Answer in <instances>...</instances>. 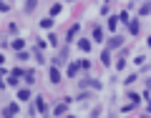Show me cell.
<instances>
[{
  "label": "cell",
  "instance_id": "cell-14",
  "mask_svg": "<svg viewBox=\"0 0 151 118\" xmlns=\"http://www.w3.org/2000/svg\"><path fill=\"white\" fill-rule=\"evenodd\" d=\"M93 38H96V40H101V38H103V30H101V28H96V30H93Z\"/></svg>",
  "mask_w": 151,
  "mask_h": 118
},
{
  "label": "cell",
  "instance_id": "cell-2",
  "mask_svg": "<svg viewBox=\"0 0 151 118\" xmlns=\"http://www.w3.org/2000/svg\"><path fill=\"white\" fill-rule=\"evenodd\" d=\"M121 43H124V38H111V40H108V48H121Z\"/></svg>",
  "mask_w": 151,
  "mask_h": 118
},
{
  "label": "cell",
  "instance_id": "cell-1",
  "mask_svg": "<svg viewBox=\"0 0 151 118\" xmlns=\"http://www.w3.org/2000/svg\"><path fill=\"white\" fill-rule=\"evenodd\" d=\"M35 111H38V113H45V111H48V108H45V101H43V98H35Z\"/></svg>",
  "mask_w": 151,
  "mask_h": 118
},
{
  "label": "cell",
  "instance_id": "cell-6",
  "mask_svg": "<svg viewBox=\"0 0 151 118\" xmlns=\"http://www.w3.org/2000/svg\"><path fill=\"white\" fill-rule=\"evenodd\" d=\"M35 5H38V0H28V3H25V13H33Z\"/></svg>",
  "mask_w": 151,
  "mask_h": 118
},
{
  "label": "cell",
  "instance_id": "cell-13",
  "mask_svg": "<svg viewBox=\"0 0 151 118\" xmlns=\"http://www.w3.org/2000/svg\"><path fill=\"white\" fill-rule=\"evenodd\" d=\"M101 60H103V63H111V55H108V48L101 53Z\"/></svg>",
  "mask_w": 151,
  "mask_h": 118
},
{
  "label": "cell",
  "instance_id": "cell-11",
  "mask_svg": "<svg viewBox=\"0 0 151 118\" xmlns=\"http://www.w3.org/2000/svg\"><path fill=\"white\" fill-rule=\"evenodd\" d=\"M78 68H81V63H73V65L68 68V75H76V73H78Z\"/></svg>",
  "mask_w": 151,
  "mask_h": 118
},
{
  "label": "cell",
  "instance_id": "cell-3",
  "mask_svg": "<svg viewBox=\"0 0 151 118\" xmlns=\"http://www.w3.org/2000/svg\"><path fill=\"white\" fill-rule=\"evenodd\" d=\"M50 83H60V73H58V68H50Z\"/></svg>",
  "mask_w": 151,
  "mask_h": 118
},
{
  "label": "cell",
  "instance_id": "cell-4",
  "mask_svg": "<svg viewBox=\"0 0 151 118\" xmlns=\"http://www.w3.org/2000/svg\"><path fill=\"white\" fill-rule=\"evenodd\" d=\"M65 108H68V101L58 103V106H55V116H63V113H65Z\"/></svg>",
  "mask_w": 151,
  "mask_h": 118
},
{
  "label": "cell",
  "instance_id": "cell-7",
  "mask_svg": "<svg viewBox=\"0 0 151 118\" xmlns=\"http://www.w3.org/2000/svg\"><path fill=\"white\" fill-rule=\"evenodd\" d=\"M15 113H18V106H15V103H10V106L5 108V116H15Z\"/></svg>",
  "mask_w": 151,
  "mask_h": 118
},
{
  "label": "cell",
  "instance_id": "cell-17",
  "mask_svg": "<svg viewBox=\"0 0 151 118\" xmlns=\"http://www.w3.org/2000/svg\"><path fill=\"white\" fill-rule=\"evenodd\" d=\"M146 88H149V91H151V78H149V81H146Z\"/></svg>",
  "mask_w": 151,
  "mask_h": 118
},
{
  "label": "cell",
  "instance_id": "cell-12",
  "mask_svg": "<svg viewBox=\"0 0 151 118\" xmlns=\"http://www.w3.org/2000/svg\"><path fill=\"white\" fill-rule=\"evenodd\" d=\"M23 45H25V40H13V48L15 50H23Z\"/></svg>",
  "mask_w": 151,
  "mask_h": 118
},
{
  "label": "cell",
  "instance_id": "cell-5",
  "mask_svg": "<svg viewBox=\"0 0 151 118\" xmlns=\"http://www.w3.org/2000/svg\"><path fill=\"white\" fill-rule=\"evenodd\" d=\"M18 98H20V101H28V98H30V91H28V88H20V91H18Z\"/></svg>",
  "mask_w": 151,
  "mask_h": 118
},
{
  "label": "cell",
  "instance_id": "cell-8",
  "mask_svg": "<svg viewBox=\"0 0 151 118\" xmlns=\"http://www.w3.org/2000/svg\"><path fill=\"white\" fill-rule=\"evenodd\" d=\"M119 23H121V18H108V28H111V30H116Z\"/></svg>",
  "mask_w": 151,
  "mask_h": 118
},
{
  "label": "cell",
  "instance_id": "cell-16",
  "mask_svg": "<svg viewBox=\"0 0 151 118\" xmlns=\"http://www.w3.org/2000/svg\"><path fill=\"white\" fill-rule=\"evenodd\" d=\"M149 13H151V5H144V8H141V15H149Z\"/></svg>",
  "mask_w": 151,
  "mask_h": 118
},
{
  "label": "cell",
  "instance_id": "cell-9",
  "mask_svg": "<svg viewBox=\"0 0 151 118\" xmlns=\"http://www.w3.org/2000/svg\"><path fill=\"white\" fill-rule=\"evenodd\" d=\"M78 48H81V50H86V53H88V50H91V43H88V40H86V38H83V40H81V43H78Z\"/></svg>",
  "mask_w": 151,
  "mask_h": 118
},
{
  "label": "cell",
  "instance_id": "cell-18",
  "mask_svg": "<svg viewBox=\"0 0 151 118\" xmlns=\"http://www.w3.org/2000/svg\"><path fill=\"white\" fill-rule=\"evenodd\" d=\"M149 111H151V103H149Z\"/></svg>",
  "mask_w": 151,
  "mask_h": 118
},
{
  "label": "cell",
  "instance_id": "cell-15",
  "mask_svg": "<svg viewBox=\"0 0 151 118\" xmlns=\"http://www.w3.org/2000/svg\"><path fill=\"white\" fill-rule=\"evenodd\" d=\"M60 10H63V8H60V5H58V3H55V5H53V8H50V13H53V15H58V13H60Z\"/></svg>",
  "mask_w": 151,
  "mask_h": 118
},
{
  "label": "cell",
  "instance_id": "cell-10",
  "mask_svg": "<svg viewBox=\"0 0 151 118\" xmlns=\"http://www.w3.org/2000/svg\"><path fill=\"white\" fill-rule=\"evenodd\" d=\"M53 25V18H43V20H40V28H50Z\"/></svg>",
  "mask_w": 151,
  "mask_h": 118
}]
</instances>
